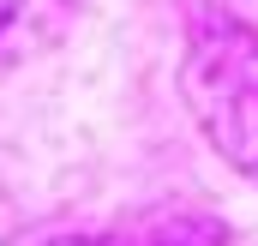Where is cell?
<instances>
[{"mask_svg":"<svg viewBox=\"0 0 258 246\" xmlns=\"http://www.w3.org/2000/svg\"><path fill=\"white\" fill-rule=\"evenodd\" d=\"M180 90L222 162L258 180V30L234 18H204L186 48Z\"/></svg>","mask_w":258,"mask_h":246,"instance_id":"cell-1","label":"cell"}]
</instances>
